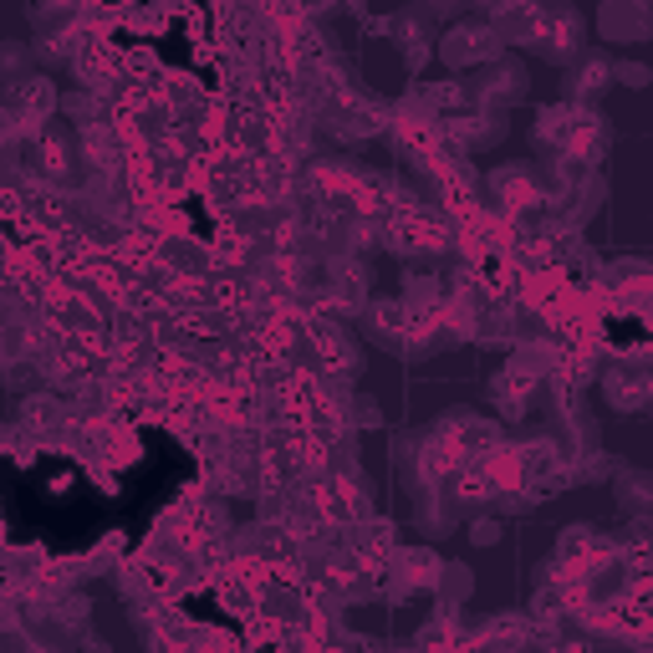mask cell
Returning <instances> with one entry per match:
<instances>
[{
  "instance_id": "cell-7",
  "label": "cell",
  "mask_w": 653,
  "mask_h": 653,
  "mask_svg": "<svg viewBox=\"0 0 653 653\" xmlns=\"http://www.w3.org/2000/svg\"><path fill=\"white\" fill-rule=\"evenodd\" d=\"M399 582L403 587H435V582H445V562L435 557V552H423V546H413V552H399Z\"/></svg>"
},
{
  "instance_id": "cell-2",
  "label": "cell",
  "mask_w": 653,
  "mask_h": 653,
  "mask_svg": "<svg viewBox=\"0 0 653 653\" xmlns=\"http://www.w3.org/2000/svg\"><path fill=\"white\" fill-rule=\"evenodd\" d=\"M603 393L617 413H639V409H649L653 378L643 363H613V373H603Z\"/></svg>"
},
{
  "instance_id": "cell-3",
  "label": "cell",
  "mask_w": 653,
  "mask_h": 653,
  "mask_svg": "<svg viewBox=\"0 0 653 653\" xmlns=\"http://www.w3.org/2000/svg\"><path fill=\"white\" fill-rule=\"evenodd\" d=\"M613 82V61L603 57V51H587V57H577L572 61V72H567V103H577V108H587L603 87Z\"/></svg>"
},
{
  "instance_id": "cell-6",
  "label": "cell",
  "mask_w": 653,
  "mask_h": 653,
  "mask_svg": "<svg viewBox=\"0 0 653 653\" xmlns=\"http://www.w3.org/2000/svg\"><path fill=\"white\" fill-rule=\"evenodd\" d=\"M11 103H16V118L21 123H41L51 108H57V92H51L47 77H21L16 92H11Z\"/></svg>"
},
{
  "instance_id": "cell-4",
  "label": "cell",
  "mask_w": 653,
  "mask_h": 653,
  "mask_svg": "<svg viewBox=\"0 0 653 653\" xmlns=\"http://www.w3.org/2000/svg\"><path fill=\"white\" fill-rule=\"evenodd\" d=\"M496 47L500 41L490 26H460V31L445 41V61L449 67H470V61H485V67H490V61H496Z\"/></svg>"
},
{
  "instance_id": "cell-13",
  "label": "cell",
  "mask_w": 653,
  "mask_h": 653,
  "mask_svg": "<svg viewBox=\"0 0 653 653\" xmlns=\"http://www.w3.org/2000/svg\"><path fill=\"white\" fill-rule=\"evenodd\" d=\"M613 77H623L628 87H643V82H649V72H643L639 61H623V67H613Z\"/></svg>"
},
{
  "instance_id": "cell-12",
  "label": "cell",
  "mask_w": 653,
  "mask_h": 653,
  "mask_svg": "<svg viewBox=\"0 0 653 653\" xmlns=\"http://www.w3.org/2000/svg\"><path fill=\"white\" fill-rule=\"evenodd\" d=\"M623 480H628V490H623V506H628L633 516H643V506H649V475L628 470V475H623Z\"/></svg>"
},
{
  "instance_id": "cell-15",
  "label": "cell",
  "mask_w": 653,
  "mask_h": 653,
  "mask_svg": "<svg viewBox=\"0 0 653 653\" xmlns=\"http://www.w3.org/2000/svg\"><path fill=\"white\" fill-rule=\"evenodd\" d=\"M475 542H480V546H490V542H500V526H496V520H475Z\"/></svg>"
},
{
  "instance_id": "cell-14",
  "label": "cell",
  "mask_w": 653,
  "mask_h": 653,
  "mask_svg": "<svg viewBox=\"0 0 653 653\" xmlns=\"http://www.w3.org/2000/svg\"><path fill=\"white\" fill-rule=\"evenodd\" d=\"M352 419H358V423H378V399H352Z\"/></svg>"
},
{
  "instance_id": "cell-9",
  "label": "cell",
  "mask_w": 653,
  "mask_h": 653,
  "mask_svg": "<svg viewBox=\"0 0 653 653\" xmlns=\"http://www.w3.org/2000/svg\"><path fill=\"white\" fill-rule=\"evenodd\" d=\"M520 97V67L516 61H490L485 67V103H510Z\"/></svg>"
},
{
  "instance_id": "cell-5",
  "label": "cell",
  "mask_w": 653,
  "mask_h": 653,
  "mask_svg": "<svg viewBox=\"0 0 653 653\" xmlns=\"http://www.w3.org/2000/svg\"><path fill=\"white\" fill-rule=\"evenodd\" d=\"M306 338H312V348L322 352V363L332 368V373H348L352 358H358L352 342H348V332H342L338 322H326V316H312V322H306Z\"/></svg>"
},
{
  "instance_id": "cell-10",
  "label": "cell",
  "mask_w": 653,
  "mask_h": 653,
  "mask_svg": "<svg viewBox=\"0 0 653 653\" xmlns=\"http://www.w3.org/2000/svg\"><path fill=\"white\" fill-rule=\"evenodd\" d=\"M37 158H41V174H47V179H61V174L72 169V144L61 134H41Z\"/></svg>"
},
{
  "instance_id": "cell-1",
  "label": "cell",
  "mask_w": 653,
  "mask_h": 653,
  "mask_svg": "<svg viewBox=\"0 0 653 653\" xmlns=\"http://www.w3.org/2000/svg\"><path fill=\"white\" fill-rule=\"evenodd\" d=\"M532 41H536V51H542V57H552V61H567V57L577 61L582 57V16L567 11V6H557V11H542Z\"/></svg>"
},
{
  "instance_id": "cell-8",
  "label": "cell",
  "mask_w": 653,
  "mask_h": 653,
  "mask_svg": "<svg viewBox=\"0 0 653 653\" xmlns=\"http://www.w3.org/2000/svg\"><path fill=\"white\" fill-rule=\"evenodd\" d=\"M603 31L613 41H643L649 37V11H643V6H607Z\"/></svg>"
},
{
  "instance_id": "cell-16",
  "label": "cell",
  "mask_w": 653,
  "mask_h": 653,
  "mask_svg": "<svg viewBox=\"0 0 653 653\" xmlns=\"http://www.w3.org/2000/svg\"><path fill=\"white\" fill-rule=\"evenodd\" d=\"M87 653H113V649H108L103 639H87Z\"/></svg>"
},
{
  "instance_id": "cell-11",
  "label": "cell",
  "mask_w": 653,
  "mask_h": 653,
  "mask_svg": "<svg viewBox=\"0 0 653 653\" xmlns=\"http://www.w3.org/2000/svg\"><path fill=\"white\" fill-rule=\"evenodd\" d=\"M21 419H26V429H57V423H61V403L51 399V393H41V399H26L21 403Z\"/></svg>"
}]
</instances>
